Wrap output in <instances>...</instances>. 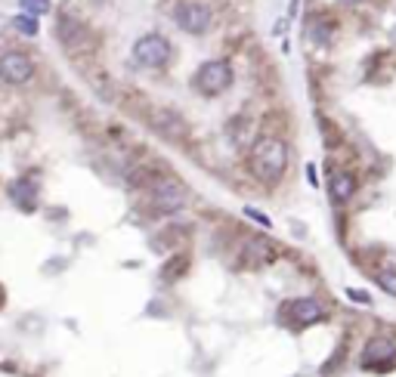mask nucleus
<instances>
[{"instance_id":"obj_16","label":"nucleus","mask_w":396,"mask_h":377,"mask_svg":"<svg viewBox=\"0 0 396 377\" xmlns=\"http://www.w3.org/2000/svg\"><path fill=\"white\" fill-rule=\"evenodd\" d=\"M344 6H356V4H362V0H341Z\"/></svg>"},{"instance_id":"obj_8","label":"nucleus","mask_w":396,"mask_h":377,"mask_svg":"<svg viewBox=\"0 0 396 377\" xmlns=\"http://www.w3.org/2000/svg\"><path fill=\"white\" fill-rule=\"evenodd\" d=\"M291 315L298 325H316L325 319V306L319 303L316 297H300V300H291Z\"/></svg>"},{"instance_id":"obj_9","label":"nucleus","mask_w":396,"mask_h":377,"mask_svg":"<svg viewBox=\"0 0 396 377\" xmlns=\"http://www.w3.org/2000/svg\"><path fill=\"white\" fill-rule=\"evenodd\" d=\"M328 195L338 204L350 201L356 195V179H353V174H347V170H332V176H328Z\"/></svg>"},{"instance_id":"obj_1","label":"nucleus","mask_w":396,"mask_h":377,"mask_svg":"<svg viewBox=\"0 0 396 377\" xmlns=\"http://www.w3.org/2000/svg\"><path fill=\"white\" fill-rule=\"evenodd\" d=\"M248 167H251V176L260 179V183H266V186L279 183L285 176V167H288V145L279 136H260L251 145Z\"/></svg>"},{"instance_id":"obj_4","label":"nucleus","mask_w":396,"mask_h":377,"mask_svg":"<svg viewBox=\"0 0 396 377\" xmlns=\"http://www.w3.org/2000/svg\"><path fill=\"white\" fill-rule=\"evenodd\" d=\"M174 19L180 25V31L186 34H205L214 25V13H210L208 4H198V0H189V4H180L174 10Z\"/></svg>"},{"instance_id":"obj_15","label":"nucleus","mask_w":396,"mask_h":377,"mask_svg":"<svg viewBox=\"0 0 396 377\" xmlns=\"http://www.w3.org/2000/svg\"><path fill=\"white\" fill-rule=\"evenodd\" d=\"M245 213H248V217H254L257 223H260V226H269V220L264 217V213H260V210H254V208H245Z\"/></svg>"},{"instance_id":"obj_10","label":"nucleus","mask_w":396,"mask_h":377,"mask_svg":"<svg viewBox=\"0 0 396 377\" xmlns=\"http://www.w3.org/2000/svg\"><path fill=\"white\" fill-rule=\"evenodd\" d=\"M10 195L22 204L25 210H28L31 208V195H38V186L31 183V179H16V183L10 186Z\"/></svg>"},{"instance_id":"obj_2","label":"nucleus","mask_w":396,"mask_h":377,"mask_svg":"<svg viewBox=\"0 0 396 377\" xmlns=\"http://www.w3.org/2000/svg\"><path fill=\"white\" fill-rule=\"evenodd\" d=\"M174 56L171 40L162 38V34H142V38L133 44V59L146 68H164Z\"/></svg>"},{"instance_id":"obj_7","label":"nucleus","mask_w":396,"mask_h":377,"mask_svg":"<svg viewBox=\"0 0 396 377\" xmlns=\"http://www.w3.org/2000/svg\"><path fill=\"white\" fill-rule=\"evenodd\" d=\"M56 38L62 40V47L65 50H84L90 44V31H87V25H84L81 19H72V16H62L56 25Z\"/></svg>"},{"instance_id":"obj_12","label":"nucleus","mask_w":396,"mask_h":377,"mask_svg":"<svg viewBox=\"0 0 396 377\" xmlns=\"http://www.w3.org/2000/svg\"><path fill=\"white\" fill-rule=\"evenodd\" d=\"M13 28H16V31H22L25 38H35V34L40 31V22L35 19V16L22 13V16H16V19H13Z\"/></svg>"},{"instance_id":"obj_13","label":"nucleus","mask_w":396,"mask_h":377,"mask_svg":"<svg viewBox=\"0 0 396 377\" xmlns=\"http://www.w3.org/2000/svg\"><path fill=\"white\" fill-rule=\"evenodd\" d=\"M378 285H381L387 294L396 297V269H390V266H387V269H378Z\"/></svg>"},{"instance_id":"obj_14","label":"nucleus","mask_w":396,"mask_h":377,"mask_svg":"<svg viewBox=\"0 0 396 377\" xmlns=\"http://www.w3.org/2000/svg\"><path fill=\"white\" fill-rule=\"evenodd\" d=\"M22 10L38 19V16H47L50 13V0H22Z\"/></svg>"},{"instance_id":"obj_3","label":"nucleus","mask_w":396,"mask_h":377,"mask_svg":"<svg viewBox=\"0 0 396 377\" xmlns=\"http://www.w3.org/2000/svg\"><path fill=\"white\" fill-rule=\"evenodd\" d=\"M232 84V68L223 62V59H210L196 72V78H192V87L198 93H205V96H217V93H223L226 87Z\"/></svg>"},{"instance_id":"obj_11","label":"nucleus","mask_w":396,"mask_h":377,"mask_svg":"<svg viewBox=\"0 0 396 377\" xmlns=\"http://www.w3.org/2000/svg\"><path fill=\"white\" fill-rule=\"evenodd\" d=\"M378 359H396V347L390 340H372L366 347V362H378Z\"/></svg>"},{"instance_id":"obj_5","label":"nucleus","mask_w":396,"mask_h":377,"mask_svg":"<svg viewBox=\"0 0 396 377\" xmlns=\"http://www.w3.org/2000/svg\"><path fill=\"white\" fill-rule=\"evenodd\" d=\"M152 204H155L158 213H176L186 208V188H183L176 179L162 176L152 183Z\"/></svg>"},{"instance_id":"obj_6","label":"nucleus","mask_w":396,"mask_h":377,"mask_svg":"<svg viewBox=\"0 0 396 377\" xmlns=\"http://www.w3.org/2000/svg\"><path fill=\"white\" fill-rule=\"evenodd\" d=\"M31 78H35L31 56L19 53V50H10V53L0 56V81L4 84H28Z\"/></svg>"}]
</instances>
